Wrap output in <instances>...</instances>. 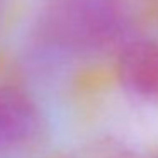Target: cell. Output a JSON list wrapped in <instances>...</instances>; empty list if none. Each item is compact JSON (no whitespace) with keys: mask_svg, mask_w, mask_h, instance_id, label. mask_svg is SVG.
<instances>
[{"mask_svg":"<svg viewBox=\"0 0 158 158\" xmlns=\"http://www.w3.org/2000/svg\"><path fill=\"white\" fill-rule=\"evenodd\" d=\"M121 83L138 97L158 100V44L136 41L127 44L117 63Z\"/></svg>","mask_w":158,"mask_h":158,"instance_id":"2","label":"cell"},{"mask_svg":"<svg viewBox=\"0 0 158 158\" xmlns=\"http://www.w3.org/2000/svg\"><path fill=\"white\" fill-rule=\"evenodd\" d=\"M55 27L63 39L78 46L102 44L116 34L117 19L100 0H66L55 12Z\"/></svg>","mask_w":158,"mask_h":158,"instance_id":"1","label":"cell"},{"mask_svg":"<svg viewBox=\"0 0 158 158\" xmlns=\"http://www.w3.org/2000/svg\"><path fill=\"white\" fill-rule=\"evenodd\" d=\"M38 110L26 94L0 87V151L19 146L38 131Z\"/></svg>","mask_w":158,"mask_h":158,"instance_id":"3","label":"cell"}]
</instances>
